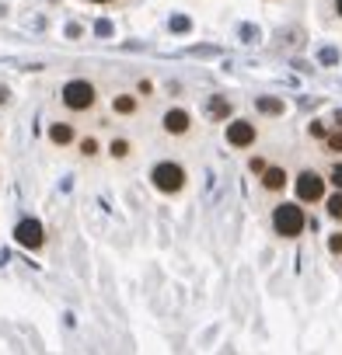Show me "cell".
I'll list each match as a JSON object with an SVG mask.
<instances>
[{
  "instance_id": "cell-1",
  "label": "cell",
  "mask_w": 342,
  "mask_h": 355,
  "mask_svg": "<svg viewBox=\"0 0 342 355\" xmlns=\"http://www.w3.org/2000/svg\"><path fill=\"white\" fill-rule=\"evenodd\" d=\"M304 223H307V216H304V209L293 206V202H283V206L272 209V230H276L279 237H300V234H304Z\"/></svg>"
},
{
  "instance_id": "cell-2",
  "label": "cell",
  "mask_w": 342,
  "mask_h": 355,
  "mask_svg": "<svg viewBox=\"0 0 342 355\" xmlns=\"http://www.w3.org/2000/svg\"><path fill=\"white\" fill-rule=\"evenodd\" d=\"M150 178H154V189L164 192V196H175V192L186 189V171H182L179 164H171V160L157 164V167L150 171Z\"/></svg>"
},
{
  "instance_id": "cell-3",
  "label": "cell",
  "mask_w": 342,
  "mask_h": 355,
  "mask_svg": "<svg viewBox=\"0 0 342 355\" xmlns=\"http://www.w3.org/2000/svg\"><path fill=\"white\" fill-rule=\"evenodd\" d=\"M95 84H88V80H70L67 87H63V105L70 108V112H88L91 105H95Z\"/></svg>"
},
{
  "instance_id": "cell-4",
  "label": "cell",
  "mask_w": 342,
  "mask_h": 355,
  "mask_svg": "<svg viewBox=\"0 0 342 355\" xmlns=\"http://www.w3.org/2000/svg\"><path fill=\"white\" fill-rule=\"evenodd\" d=\"M325 196V178L318 171H300L297 174V199L300 202H318Z\"/></svg>"
},
{
  "instance_id": "cell-5",
  "label": "cell",
  "mask_w": 342,
  "mask_h": 355,
  "mask_svg": "<svg viewBox=\"0 0 342 355\" xmlns=\"http://www.w3.org/2000/svg\"><path fill=\"white\" fill-rule=\"evenodd\" d=\"M15 237H18V244L28 248V251H39V248L46 244V234H42V223H39V220H22L18 230H15Z\"/></svg>"
},
{
  "instance_id": "cell-6",
  "label": "cell",
  "mask_w": 342,
  "mask_h": 355,
  "mask_svg": "<svg viewBox=\"0 0 342 355\" xmlns=\"http://www.w3.org/2000/svg\"><path fill=\"white\" fill-rule=\"evenodd\" d=\"M227 143H231V146H238V150L252 146V143H255V122H248V119L231 122V125H227Z\"/></svg>"
},
{
  "instance_id": "cell-7",
  "label": "cell",
  "mask_w": 342,
  "mask_h": 355,
  "mask_svg": "<svg viewBox=\"0 0 342 355\" xmlns=\"http://www.w3.org/2000/svg\"><path fill=\"white\" fill-rule=\"evenodd\" d=\"M164 129H168V132H175V136L189 132V112H182V108L164 112Z\"/></svg>"
},
{
  "instance_id": "cell-8",
  "label": "cell",
  "mask_w": 342,
  "mask_h": 355,
  "mask_svg": "<svg viewBox=\"0 0 342 355\" xmlns=\"http://www.w3.org/2000/svg\"><path fill=\"white\" fill-rule=\"evenodd\" d=\"M262 185H266L269 192H279V189L286 185V171H279V167H266V171H262Z\"/></svg>"
},
{
  "instance_id": "cell-9",
  "label": "cell",
  "mask_w": 342,
  "mask_h": 355,
  "mask_svg": "<svg viewBox=\"0 0 342 355\" xmlns=\"http://www.w3.org/2000/svg\"><path fill=\"white\" fill-rule=\"evenodd\" d=\"M49 139H53L56 146H67V143L74 139V129H70L67 122H56V125H49Z\"/></svg>"
},
{
  "instance_id": "cell-10",
  "label": "cell",
  "mask_w": 342,
  "mask_h": 355,
  "mask_svg": "<svg viewBox=\"0 0 342 355\" xmlns=\"http://www.w3.org/2000/svg\"><path fill=\"white\" fill-rule=\"evenodd\" d=\"M227 115H231V101L220 98V94H213L210 98V119H227Z\"/></svg>"
},
{
  "instance_id": "cell-11",
  "label": "cell",
  "mask_w": 342,
  "mask_h": 355,
  "mask_svg": "<svg viewBox=\"0 0 342 355\" xmlns=\"http://www.w3.org/2000/svg\"><path fill=\"white\" fill-rule=\"evenodd\" d=\"M112 108H115L119 115H133V112H136V98H133V94H119V98L112 101Z\"/></svg>"
},
{
  "instance_id": "cell-12",
  "label": "cell",
  "mask_w": 342,
  "mask_h": 355,
  "mask_svg": "<svg viewBox=\"0 0 342 355\" xmlns=\"http://www.w3.org/2000/svg\"><path fill=\"white\" fill-rule=\"evenodd\" d=\"M259 108L269 112V115H279V112H283V101H276V98H259Z\"/></svg>"
},
{
  "instance_id": "cell-13",
  "label": "cell",
  "mask_w": 342,
  "mask_h": 355,
  "mask_svg": "<svg viewBox=\"0 0 342 355\" xmlns=\"http://www.w3.org/2000/svg\"><path fill=\"white\" fill-rule=\"evenodd\" d=\"M328 216H332V220H342V192H335V196L328 199Z\"/></svg>"
},
{
  "instance_id": "cell-14",
  "label": "cell",
  "mask_w": 342,
  "mask_h": 355,
  "mask_svg": "<svg viewBox=\"0 0 342 355\" xmlns=\"http://www.w3.org/2000/svg\"><path fill=\"white\" fill-rule=\"evenodd\" d=\"M108 153H112V157H126V153H129V143H126V139H112Z\"/></svg>"
},
{
  "instance_id": "cell-15",
  "label": "cell",
  "mask_w": 342,
  "mask_h": 355,
  "mask_svg": "<svg viewBox=\"0 0 342 355\" xmlns=\"http://www.w3.org/2000/svg\"><path fill=\"white\" fill-rule=\"evenodd\" d=\"M325 146H328L332 153H342V132H332V136H325Z\"/></svg>"
},
{
  "instance_id": "cell-16",
  "label": "cell",
  "mask_w": 342,
  "mask_h": 355,
  "mask_svg": "<svg viewBox=\"0 0 342 355\" xmlns=\"http://www.w3.org/2000/svg\"><path fill=\"white\" fill-rule=\"evenodd\" d=\"M328 182L335 185V192H342V164H335V167L328 171Z\"/></svg>"
},
{
  "instance_id": "cell-17",
  "label": "cell",
  "mask_w": 342,
  "mask_h": 355,
  "mask_svg": "<svg viewBox=\"0 0 342 355\" xmlns=\"http://www.w3.org/2000/svg\"><path fill=\"white\" fill-rule=\"evenodd\" d=\"M81 153H84V157H95V153H98V143H95V139H84V143H81Z\"/></svg>"
},
{
  "instance_id": "cell-18",
  "label": "cell",
  "mask_w": 342,
  "mask_h": 355,
  "mask_svg": "<svg viewBox=\"0 0 342 355\" xmlns=\"http://www.w3.org/2000/svg\"><path fill=\"white\" fill-rule=\"evenodd\" d=\"M328 248H332V254H342V234H335V237L328 241Z\"/></svg>"
},
{
  "instance_id": "cell-19",
  "label": "cell",
  "mask_w": 342,
  "mask_h": 355,
  "mask_svg": "<svg viewBox=\"0 0 342 355\" xmlns=\"http://www.w3.org/2000/svg\"><path fill=\"white\" fill-rule=\"evenodd\" d=\"M248 167H252V171H255V174H262V171H266V160H259V157H255V160H252V164H248Z\"/></svg>"
},
{
  "instance_id": "cell-20",
  "label": "cell",
  "mask_w": 342,
  "mask_h": 355,
  "mask_svg": "<svg viewBox=\"0 0 342 355\" xmlns=\"http://www.w3.org/2000/svg\"><path fill=\"white\" fill-rule=\"evenodd\" d=\"M311 136H325V125L321 122H311Z\"/></svg>"
},
{
  "instance_id": "cell-21",
  "label": "cell",
  "mask_w": 342,
  "mask_h": 355,
  "mask_svg": "<svg viewBox=\"0 0 342 355\" xmlns=\"http://www.w3.org/2000/svg\"><path fill=\"white\" fill-rule=\"evenodd\" d=\"M88 4H101V8H108V4H119V0H88Z\"/></svg>"
},
{
  "instance_id": "cell-22",
  "label": "cell",
  "mask_w": 342,
  "mask_h": 355,
  "mask_svg": "<svg viewBox=\"0 0 342 355\" xmlns=\"http://www.w3.org/2000/svg\"><path fill=\"white\" fill-rule=\"evenodd\" d=\"M335 11H339V18H342V0H335Z\"/></svg>"
},
{
  "instance_id": "cell-23",
  "label": "cell",
  "mask_w": 342,
  "mask_h": 355,
  "mask_svg": "<svg viewBox=\"0 0 342 355\" xmlns=\"http://www.w3.org/2000/svg\"><path fill=\"white\" fill-rule=\"evenodd\" d=\"M335 122H339V125H342V112H339V115H335Z\"/></svg>"
},
{
  "instance_id": "cell-24",
  "label": "cell",
  "mask_w": 342,
  "mask_h": 355,
  "mask_svg": "<svg viewBox=\"0 0 342 355\" xmlns=\"http://www.w3.org/2000/svg\"><path fill=\"white\" fill-rule=\"evenodd\" d=\"M4 98H8V91H0V101H4Z\"/></svg>"
}]
</instances>
